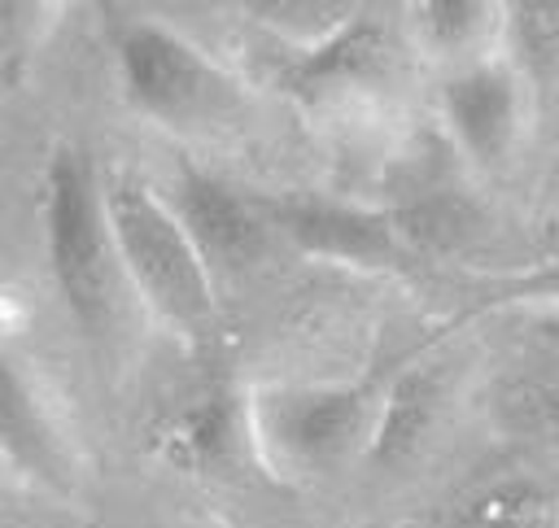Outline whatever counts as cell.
<instances>
[{
    "mask_svg": "<svg viewBox=\"0 0 559 528\" xmlns=\"http://www.w3.org/2000/svg\"><path fill=\"white\" fill-rule=\"evenodd\" d=\"M253 436L275 467L323 471L371 432L362 388H266L253 397Z\"/></svg>",
    "mask_w": 559,
    "mask_h": 528,
    "instance_id": "4",
    "label": "cell"
},
{
    "mask_svg": "<svg viewBox=\"0 0 559 528\" xmlns=\"http://www.w3.org/2000/svg\"><path fill=\"white\" fill-rule=\"evenodd\" d=\"M450 528H555V497L537 480H498L480 489Z\"/></svg>",
    "mask_w": 559,
    "mask_h": 528,
    "instance_id": "11",
    "label": "cell"
},
{
    "mask_svg": "<svg viewBox=\"0 0 559 528\" xmlns=\"http://www.w3.org/2000/svg\"><path fill=\"white\" fill-rule=\"evenodd\" d=\"M441 113L467 157L480 166H502L524 135L528 83L515 61L476 57L441 83Z\"/></svg>",
    "mask_w": 559,
    "mask_h": 528,
    "instance_id": "5",
    "label": "cell"
},
{
    "mask_svg": "<svg viewBox=\"0 0 559 528\" xmlns=\"http://www.w3.org/2000/svg\"><path fill=\"white\" fill-rule=\"evenodd\" d=\"M0 454L31 480L66 493L74 471H70V449L35 393L31 375L4 353L0 345Z\"/></svg>",
    "mask_w": 559,
    "mask_h": 528,
    "instance_id": "7",
    "label": "cell"
},
{
    "mask_svg": "<svg viewBox=\"0 0 559 528\" xmlns=\"http://www.w3.org/2000/svg\"><path fill=\"white\" fill-rule=\"evenodd\" d=\"M502 26V9L476 0H428L411 4V31L432 57H450L459 65L485 57L480 44Z\"/></svg>",
    "mask_w": 559,
    "mask_h": 528,
    "instance_id": "10",
    "label": "cell"
},
{
    "mask_svg": "<svg viewBox=\"0 0 559 528\" xmlns=\"http://www.w3.org/2000/svg\"><path fill=\"white\" fill-rule=\"evenodd\" d=\"M44 249L61 301L83 327L114 310V244L100 205V179L79 148H57L44 175Z\"/></svg>",
    "mask_w": 559,
    "mask_h": 528,
    "instance_id": "2",
    "label": "cell"
},
{
    "mask_svg": "<svg viewBox=\"0 0 559 528\" xmlns=\"http://www.w3.org/2000/svg\"><path fill=\"white\" fill-rule=\"evenodd\" d=\"M175 214H179L188 240L197 244L201 262L210 266V275H218V271H245L266 249V223H262V214L240 192H231L227 183H218V179H210L201 170H188L183 175L179 196H175Z\"/></svg>",
    "mask_w": 559,
    "mask_h": 528,
    "instance_id": "6",
    "label": "cell"
},
{
    "mask_svg": "<svg viewBox=\"0 0 559 528\" xmlns=\"http://www.w3.org/2000/svg\"><path fill=\"white\" fill-rule=\"evenodd\" d=\"M280 223L293 231L301 249L332 253V257H354V262H389L393 257V236L376 214L345 209L332 201H297L280 209Z\"/></svg>",
    "mask_w": 559,
    "mask_h": 528,
    "instance_id": "9",
    "label": "cell"
},
{
    "mask_svg": "<svg viewBox=\"0 0 559 528\" xmlns=\"http://www.w3.org/2000/svg\"><path fill=\"white\" fill-rule=\"evenodd\" d=\"M384 65H389L384 31L371 17L349 13L332 35L301 48V57L288 70V87L301 100H319L328 92H341V87H354V83L380 74Z\"/></svg>",
    "mask_w": 559,
    "mask_h": 528,
    "instance_id": "8",
    "label": "cell"
},
{
    "mask_svg": "<svg viewBox=\"0 0 559 528\" xmlns=\"http://www.w3.org/2000/svg\"><path fill=\"white\" fill-rule=\"evenodd\" d=\"M118 74L127 100L162 127L197 131L240 109L231 74L162 22H131L118 35Z\"/></svg>",
    "mask_w": 559,
    "mask_h": 528,
    "instance_id": "3",
    "label": "cell"
},
{
    "mask_svg": "<svg viewBox=\"0 0 559 528\" xmlns=\"http://www.w3.org/2000/svg\"><path fill=\"white\" fill-rule=\"evenodd\" d=\"M100 205L114 257L140 297L170 327L201 336L214 323V275L188 240L179 214L135 175H109L100 183Z\"/></svg>",
    "mask_w": 559,
    "mask_h": 528,
    "instance_id": "1",
    "label": "cell"
}]
</instances>
